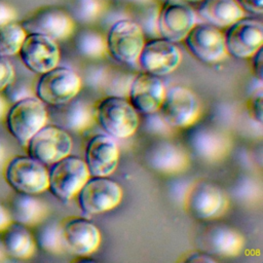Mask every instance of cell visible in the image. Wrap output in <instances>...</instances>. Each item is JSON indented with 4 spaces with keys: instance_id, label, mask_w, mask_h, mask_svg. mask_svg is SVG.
I'll use <instances>...</instances> for the list:
<instances>
[{
    "instance_id": "9a60e30c",
    "label": "cell",
    "mask_w": 263,
    "mask_h": 263,
    "mask_svg": "<svg viewBox=\"0 0 263 263\" xmlns=\"http://www.w3.org/2000/svg\"><path fill=\"white\" fill-rule=\"evenodd\" d=\"M182 61V52L172 41L154 38L145 42L138 65L146 72L161 77L174 72Z\"/></svg>"
},
{
    "instance_id": "4fadbf2b",
    "label": "cell",
    "mask_w": 263,
    "mask_h": 263,
    "mask_svg": "<svg viewBox=\"0 0 263 263\" xmlns=\"http://www.w3.org/2000/svg\"><path fill=\"white\" fill-rule=\"evenodd\" d=\"M196 12L182 0H166L157 15V31L161 38L174 43L184 41L196 24Z\"/></svg>"
},
{
    "instance_id": "7402d4cb",
    "label": "cell",
    "mask_w": 263,
    "mask_h": 263,
    "mask_svg": "<svg viewBox=\"0 0 263 263\" xmlns=\"http://www.w3.org/2000/svg\"><path fill=\"white\" fill-rule=\"evenodd\" d=\"M192 151L203 160L216 161L222 159L230 150V140L221 130L209 126L193 129L188 137Z\"/></svg>"
},
{
    "instance_id": "f1b7e54d",
    "label": "cell",
    "mask_w": 263,
    "mask_h": 263,
    "mask_svg": "<svg viewBox=\"0 0 263 263\" xmlns=\"http://www.w3.org/2000/svg\"><path fill=\"white\" fill-rule=\"evenodd\" d=\"M76 46L80 54L88 59L103 58L108 51L106 39L95 31L81 32L77 38Z\"/></svg>"
},
{
    "instance_id": "484cf974",
    "label": "cell",
    "mask_w": 263,
    "mask_h": 263,
    "mask_svg": "<svg viewBox=\"0 0 263 263\" xmlns=\"http://www.w3.org/2000/svg\"><path fill=\"white\" fill-rule=\"evenodd\" d=\"M12 222L20 223L27 227L37 226L41 223L47 214L46 204L34 196L16 192L11 197L8 206H6Z\"/></svg>"
},
{
    "instance_id": "83f0119b",
    "label": "cell",
    "mask_w": 263,
    "mask_h": 263,
    "mask_svg": "<svg viewBox=\"0 0 263 263\" xmlns=\"http://www.w3.org/2000/svg\"><path fill=\"white\" fill-rule=\"evenodd\" d=\"M27 36L21 24L11 21L0 25V54L5 57L18 53Z\"/></svg>"
},
{
    "instance_id": "52a82bcc",
    "label": "cell",
    "mask_w": 263,
    "mask_h": 263,
    "mask_svg": "<svg viewBox=\"0 0 263 263\" xmlns=\"http://www.w3.org/2000/svg\"><path fill=\"white\" fill-rule=\"evenodd\" d=\"M5 180L16 192L39 194L48 189V170L31 156H15L5 167Z\"/></svg>"
},
{
    "instance_id": "ffe728a7",
    "label": "cell",
    "mask_w": 263,
    "mask_h": 263,
    "mask_svg": "<svg viewBox=\"0 0 263 263\" xmlns=\"http://www.w3.org/2000/svg\"><path fill=\"white\" fill-rule=\"evenodd\" d=\"M165 89L160 77L144 72L133 78L127 100L139 114L155 113L159 110Z\"/></svg>"
},
{
    "instance_id": "4dcf8cb0",
    "label": "cell",
    "mask_w": 263,
    "mask_h": 263,
    "mask_svg": "<svg viewBox=\"0 0 263 263\" xmlns=\"http://www.w3.org/2000/svg\"><path fill=\"white\" fill-rule=\"evenodd\" d=\"M3 97L5 100L11 104H14L23 99L33 97L31 88L25 83L15 80V77L2 89Z\"/></svg>"
},
{
    "instance_id": "3957f363",
    "label": "cell",
    "mask_w": 263,
    "mask_h": 263,
    "mask_svg": "<svg viewBox=\"0 0 263 263\" xmlns=\"http://www.w3.org/2000/svg\"><path fill=\"white\" fill-rule=\"evenodd\" d=\"M184 205L195 219L211 221L224 215L228 199L220 186L208 180H199L187 188Z\"/></svg>"
},
{
    "instance_id": "603a6c76",
    "label": "cell",
    "mask_w": 263,
    "mask_h": 263,
    "mask_svg": "<svg viewBox=\"0 0 263 263\" xmlns=\"http://www.w3.org/2000/svg\"><path fill=\"white\" fill-rule=\"evenodd\" d=\"M148 166L162 174H178L189 165L187 152L179 145L162 141L154 144L146 154Z\"/></svg>"
},
{
    "instance_id": "5b68a950",
    "label": "cell",
    "mask_w": 263,
    "mask_h": 263,
    "mask_svg": "<svg viewBox=\"0 0 263 263\" xmlns=\"http://www.w3.org/2000/svg\"><path fill=\"white\" fill-rule=\"evenodd\" d=\"M81 86V78L76 72L58 65L41 74L35 87V96L44 104L58 106L74 99Z\"/></svg>"
},
{
    "instance_id": "8992f818",
    "label": "cell",
    "mask_w": 263,
    "mask_h": 263,
    "mask_svg": "<svg viewBox=\"0 0 263 263\" xmlns=\"http://www.w3.org/2000/svg\"><path fill=\"white\" fill-rule=\"evenodd\" d=\"M173 128H186L193 125L200 116V103L189 88L174 85L165 89L162 103L157 111Z\"/></svg>"
},
{
    "instance_id": "d4e9b609",
    "label": "cell",
    "mask_w": 263,
    "mask_h": 263,
    "mask_svg": "<svg viewBox=\"0 0 263 263\" xmlns=\"http://www.w3.org/2000/svg\"><path fill=\"white\" fill-rule=\"evenodd\" d=\"M197 13L204 23L218 29L228 28L245 16L236 0H201Z\"/></svg>"
},
{
    "instance_id": "d590c367",
    "label": "cell",
    "mask_w": 263,
    "mask_h": 263,
    "mask_svg": "<svg viewBox=\"0 0 263 263\" xmlns=\"http://www.w3.org/2000/svg\"><path fill=\"white\" fill-rule=\"evenodd\" d=\"M183 261L185 262H216V259L214 257H212L211 255L202 252V251H198V252H191L188 255H186V258L183 259Z\"/></svg>"
},
{
    "instance_id": "ab89813d",
    "label": "cell",
    "mask_w": 263,
    "mask_h": 263,
    "mask_svg": "<svg viewBox=\"0 0 263 263\" xmlns=\"http://www.w3.org/2000/svg\"><path fill=\"white\" fill-rule=\"evenodd\" d=\"M7 113V101L5 98L0 95V119H2Z\"/></svg>"
},
{
    "instance_id": "7c38bea8",
    "label": "cell",
    "mask_w": 263,
    "mask_h": 263,
    "mask_svg": "<svg viewBox=\"0 0 263 263\" xmlns=\"http://www.w3.org/2000/svg\"><path fill=\"white\" fill-rule=\"evenodd\" d=\"M223 34L227 54L236 59L252 58L263 45V25L256 18L243 16Z\"/></svg>"
},
{
    "instance_id": "1f68e13d",
    "label": "cell",
    "mask_w": 263,
    "mask_h": 263,
    "mask_svg": "<svg viewBox=\"0 0 263 263\" xmlns=\"http://www.w3.org/2000/svg\"><path fill=\"white\" fill-rule=\"evenodd\" d=\"M146 127L149 133L165 136L173 129L159 115L158 112L146 114Z\"/></svg>"
},
{
    "instance_id": "60d3db41",
    "label": "cell",
    "mask_w": 263,
    "mask_h": 263,
    "mask_svg": "<svg viewBox=\"0 0 263 263\" xmlns=\"http://www.w3.org/2000/svg\"><path fill=\"white\" fill-rule=\"evenodd\" d=\"M5 155H6V151H5V147L3 145V143L0 140V166L3 164L4 160H5Z\"/></svg>"
},
{
    "instance_id": "836d02e7",
    "label": "cell",
    "mask_w": 263,
    "mask_h": 263,
    "mask_svg": "<svg viewBox=\"0 0 263 263\" xmlns=\"http://www.w3.org/2000/svg\"><path fill=\"white\" fill-rule=\"evenodd\" d=\"M262 100H263V93L262 88L256 89L255 92L252 95L251 100L249 102V108L251 111V114L253 118L259 123H262Z\"/></svg>"
},
{
    "instance_id": "7bdbcfd3",
    "label": "cell",
    "mask_w": 263,
    "mask_h": 263,
    "mask_svg": "<svg viewBox=\"0 0 263 263\" xmlns=\"http://www.w3.org/2000/svg\"><path fill=\"white\" fill-rule=\"evenodd\" d=\"M3 255H4V252H3V250H2V248H1V246H0V260H2Z\"/></svg>"
},
{
    "instance_id": "44dd1931",
    "label": "cell",
    "mask_w": 263,
    "mask_h": 263,
    "mask_svg": "<svg viewBox=\"0 0 263 263\" xmlns=\"http://www.w3.org/2000/svg\"><path fill=\"white\" fill-rule=\"evenodd\" d=\"M51 107L50 110L47 109L48 119L67 132L82 133L91 127L96 120L95 108L76 97L68 103Z\"/></svg>"
},
{
    "instance_id": "ac0fdd59",
    "label": "cell",
    "mask_w": 263,
    "mask_h": 263,
    "mask_svg": "<svg viewBox=\"0 0 263 263\" xmlns=\"http://www.w3.org/2000/svg\"><path fill=\"white\" fill-rule=\"evenodd\" d=\"M27 34H41L55 41L71 36L75 25L72 17L59 8H43L21 23Z\"/></svg>"
},
{
    "instance_id": "2e32d148",
    "label": "cell",
    "mask_w": 263,
    "mask_h": 263,
    "mask_svg": "<svg viewBox=\"0 0 263 263\" xmlns=\"http://www.w3.org/2000/svg\"><path fill=\"white\" fill-rule=\"evenodd\" d=\"M184 41L189 51L202 63L216 64L227 57L224 34L206 23H196Z\"/></svg>"
},
{
    "instance_id": "74e56055",
    "label": "cell",
    "mask_w": 263,
    "mask_h": 263,
    "mask_svg": "<svg viewBox=\"0 0 263 263\" xmlns=\"http://www.w3.org/2000/svg\"><path fill=\"white\" fill-rule=\"evenodd\" d=\"M254 61H253V65H254V73L256 78L259 81H262L263 79V62H262V47L253 55Z\"/></svg>"
},
{
    "instance_id": "cb8c5ba5",
    "label": "cell",
    "mask_w": 263,
    "mask_h": 263,
    "mask_svg": "<svg viewBox=\"0 0 263 263\" xmlns=\"http://www.w3.org/2000/svg\"><path fill=\"white\" fill-rule=\"evenodd\" d=\"M0 246L5 255L14 259H29L36 251L34 235L28 227L11 222L0 232Z\"/></svg>"
},
{
    "instance_id": "8fae6325",
    "label": "cell",
    "mask_w": 263,
    "mask_h": 263,
    "mask_svg": "<svg viewBox=\"0 0 263 263\" xmlns=\"http://www.w3.org/2000/svg\"><path fill=\"white\" fill-rule=\"evenodd\" d=\"M196 245L211 256L234 257L242 250L243 237L233 227L211 220L197 233Z\"/></svg>"
},
{
    "instance_id": "4316f807",
    "label": "cell",
    "mask_w": 263,
    "mask_h": 263,
    "mask_svg": "<svg viewBox=\"0 0 263 263\" xmlns=\"http://www.w3.org/2000/svg\"><path fill=\"white\" fill-rule=\"evenodd\" d=\"M39 227L34 236L36 247L42 251L51 254L60 255L65 252L61 235V222L50 221L38 224Z\"/></svg>"
},
{
    "instance_id": "b9f144b4",
    "label": "cell",
    "mask_w": 263,
    "mask_h": 263,
    "mask_svg": "<svg viewBox=\"0 0 263 263\" xmlns=\"http://www.w3.org/2000/svg\"><path fill=\"white\" fill-rule=\"evenodd\" d=\"M184 2H187V3H195V2H200L201 0H182Z\"/></svg>"
},
{
    "instance_id": "f6af8a7d",
    "label": "cell",
    "mask_w": 263,
    "mask_h": 263,
    "mask_svg": "<svg viewBox=\"0 0 263 263\" xmlns=\"http://www.w3.org/2000/svg\"><path fill=\"white\" fill-rule=\"evenodd\" d=\"M163 1H166V0H163Z\"/></svg>"
},
{
    "instance_id": "7a4b0ae2",
    "label": "cell",
    "mask_w": 263,
    "mask_h": 263,
    "mask_svg": "<svg viewBox=\"0 0 263 263\" xmlns=\"http://www.w3.org/2000/svg\"><path fill=\"white\" fill-rule=\"evenodd\" d=\"M5 117L11 136L22 146H26L28 141L46 124L48 113L45 104L33 96L12 104Z\"/></svg>"
},
{
    "instance_id": "f35d334b",
    "label": "cell",
    "mask_w": 263,
    "mask_h": 263,
    "mask_svg": "<svg viewBox=\"0 0 263 263\" xmlns=\"http://www.w3.org/2000/svg\"><path fill=\"white\" fill-rule=\"evenodd\" d=\"M12 222L8 210L0 202V232H2Z\"/></svg>"
},
{
    "instance_id": "d6986e66",
    "label": "cell",
    "mask_w": 263,
    "mask_h": 263,
    "mask_svg": "<svg viewBox=\"0 0 263 263\" xmlns=\"http://www.w3.org/2000/svg\"><path fill=\"white\" fill-rule=\"evenodd\" d=\"M118 159L119 149L111 136L99 134L90 138L83 159L90 177H109L116 171Z\"/></svg>"
},
{
    "instance_id": "ee69618b",
    "label": "cell",
    "mask_w": 263,
    "mask_h": 263,
    "mask_svg": "<svg viewBox=\"0 0 263 263\" xmlns=\"http://www.w3.org/2000/svg\"><path fill=\"white\" fill-rule=\"evenodd\" d=\"M129 1H134V2H138V3H141V2H146L147 0H129Z\"/></svg>"
},
{
    "instance_id": "e575fe53",
    "label": "cell",
    "mask_w": 263,
    "mask_h": 263,
    "mask_svg": "<svg viewBox=\"0 0 263 263\" xmlns=\"http://www.w3.org/2000/svg\"><path fill=\"white\" fill-rule=\"evenodd\" d=\"M243 11H248L253 14H261L263 12L262 2L263 0H236Z\"/></svg>"
},
{
    "instance_id": "6da1fadb",
    "label": "cell",
    "mask_w": 263,
    "mask_h": 263,
    "mask_svg": "<svg viewBox=\"0 0 263 263\" xmlns=\"http://www.w3.org/2000/svg\"><path fill=\"white\" fill-rule=\"evenodd\" d=\"M95 118L107 135L116 139L132 137L140 125L139 112L126 98L107 96L95 107Z\"/></svg>"
},
{
    "instance_id": "8d00e7d4",
    "label": "cell",
    "mask_w": 263,
    "mask_h": 263,
    "mask_svg": "<svg viewBox=\"0 0 263 263\" xmlns=\"http://www.w3.org/2000/svg\"><path fill=\"white\" fill-rule=\"evenodd\" d=\"M15 18V12L6 3L0 0V25L4 23H8L11 21H14Z\"/></svg>"
},
{
    "instance_id": "9c48e42d",
    "label": "cell",
    "mask_w": 263,
    "mask_h": 263,
    "mask_svg": "<svg viewBox=\"0 0 263 263\" xmlns=\"http://www.w3.org/2000/svg\"><path fill=\"white\" fill-rule=\"evenodd\" d=\"M26 146L29 156L45 165H51L71 154L73 142L66 129L54 124H45Z\"/></svg>"
},
{
    "instance_id": "5bb4252c",
    "label": "cell",
    "mask_w": 263,
    "mask_h": 263,
    "mask_svg": "<svg viewBox=\"0 0 263 263\" xmlns=\"http://www.w3.org/2000/svg\"><path fill=\"white\" fill-rule=\"evenodd\" d=\"M61 235L65 252L79 257L95 253L102 240L100 229L89 220L80 217L61 222Z\"/></svg>"
},
{
    "instance_id": "277c9868",
    "label": "cell",
    "mask_w": 263,
    "mask_h": 263,
    "mask_svg": "<svg viewBox=\"0 0 263 263\" xmlns=\"http://www.w3.org/2000/svg\"><path fill=\"white\" fill-rule=\"evenodd\" d=\"M48 171V189L63 202L72 200L90 177L84 160L68 155L51 164Z\"/></svg>"
},
{
    "instance_id": "ba28073f",
    "label": "cell",
    "mask_w": 263,
    "mask_h": 263,
    "mask_svg": "<svg viewBox=\"0 0 263 263\" xmlns=\"http://www.w3.org/2000/svg\"><path fill=\"white\" fill-rule=\"evenodd\" d=\"M106 42L109 53L116 61L126 65H136L146 41L140 25L135 21L124 18L111 26Z\"/></svg>"
},
{
    "instance_id": "f546056e",
    "label": "cell",
    "mask_w": 263,
    "mask_h": 263,
    "mask_svg": "<svg viewBox=\"0 0 263 263\" xmlns=\"http://www.w3.org/2000/svg\"><path fill=\"white\" fill-rule=\"evenodd\" d=\"M99 0H77L74 8L76 17L81 22H91L101 12Z\"/></svg>"
},
{
    "instance_id": "e0dca14e",
    "label": "cell",
    "mask_w": 263,
    "mask_h": 263,
    "mask_svg": "<svg viewBox=\"0 0 263 263\" xmlns=\"http://www.w3.org/2000/svg\"><path fill=\"white\" fill-rule=\"evenodd\" d=\"M18 54L23 64L36 74L53 69L59 65L61 58L57 41L41 34H27Z\"/></svg>"
},
{
    "instance_id": "30bf717a",
    "label": "cell",
    "mask_w": 263,
    "mask_h": 263,
    "mask_svg": "<svg viewBox=\"0 0 263 263\" xmlns=\"http://www.w3.org/2000/svg\"><path fill=\"white\" fill-rule=\"evenodd\" d=\"M76 196L84 214L99 215L116 208L122 200L123 192L108 177H89Z\"/></svg>"
},
{
    "instance_id": "d6a6232c",
    "label": "cell",
    "mask_w": 263,
    "mask_h": 263,
    "mask_svg": "<svg viewBox=\"0 0 263 263\" xmlns=\"http://www.w3.org/2000/svg\"><path fill=\"white\" fill-rule=\"evenodd\" d=\"M14 78V69L9 60L0 54V91Z\"/></svg>"
}]
</instances>
